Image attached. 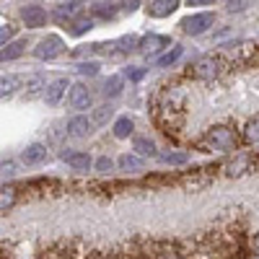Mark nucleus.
<instances>
[{"label": "nucleus", "instance_id": "35", "mask_svg": "<svg viewBox=\"0 0 259 259\" xmlns=\"http://www.w3.org/2000/svg\"><path fill=\"white\" fill-rule=\"evenodd\" d=\"M124 75H127L130 80H140V78L145 75V70H140V68H133V70H127Z\"/></svg>", "mask_w": 259, "mask_h": 259}, {"label": "nucleus", "instance_id": "5", "mask_svg": "<svg viewBox=\"0 0 259 259\" xmlns=\"http://www.w3.org/2000/svg\"><path fill=\"white\" fill-rule=\"evenodd\" d=\"M68 104L73 106V109H89V106H91V91L85 89L83 83L70 85V91H68Z\"/></svg>", "mask_w": 259, "mask_h": 259}, {"label": "nucleus", "instance_id": "22", "mask_svg": "<svg viewBox=\"0 0 259 259\" xmlns=\"http://www.w3.org/2000/svg\"><path fill=\"white\" fill-rule=\"evenodd\" d=\"M16 89H18V78L16 75H0V99L11 96Z\"/></svg>", "mask_w": 259, "mask_h": 259}, {"label": "nucleus", "instance_id": "38", "mask_svg": "<svg viewBox=\"0 0 259 259\" xmlns=\"http://www.w3.org/2000/svg\"><path fill=\"white\" fill-rule=\"evenodd\" d=\"M189 6H212L210 0H189Z\"/></svg>", "mask_w": 259, "mask_h": 259}, {"label": "nucleus", "instance_id": "32", "mask_svg": "<svg viewBox=\"0 0 259 259\" xmlns=\"http://www.w3.org/2000/svg\"><path fill=\"white\" fill-rule=\"evenodd\" d=\"M117 45H122V52H127V50H133V47H138L140 45V39L138 36H124V39H119Z\"/></svg>", "mask_w": 259, "mask_h": 259}, {"label": "nucleus", "instance_id": "2", "mask_svg": "<svg viewBox=\"0 0 259 259\" xmlns=\"http://www.w3.org/2000/svg\"><path fill=\"white\" fill-rule=\"evenodd\" d=\"M207 143L218 150H233L236 148V133L231 127H212L207 133Z\"/></svg>", "mask_w": 259, "mask_h": 259}, {"label": "nucleus", "instance_id": "34", "mask_svg": "<svg viewBox=\"0 0 259 259\" xmlns=\"http://www.w3.org/2000/svg\"><path fill=\"white\" fill-rule=\"evenodd\" d=\"M96 168L106 174V171H112V168H114V161H112V158H106V156H101V158L96 161Z\"/></svg>", "mask_w": 259, "mask_h": 259}, {"label": "nucleus", "instance_id": "28", "mask_svg": "<svg viewBox=\"0 0 259 259\" xmlns=\"http://www.w3.org/2000/svg\"><path fill=\"white\" fill-rule=\"evenodd\" d=\"M161 156V161L163 163H174V166H179V163H187V153H174V150H163V153H158Z\"/></svg>", "mask_w": 259, "mask_h": 259}, {"label": "nucleus", "instance_id": "31", "mask_svg": "<svg viewBox=\"0 0 259 259\" xmlns=\"http://www.w3.org/2000/svg\"><path fill=\"white\" fill-rule=\"evenodd\" d=\"M78 73L80 75H96L99 73V62H80L78 65Z\"/></svg>", "mask_w": 259, "mask_h": 259}, {"label": "nucleus", "instance_id": "23", "mask_svg": "<svg viewBox=\"0 0 259 259\" xmlns=\"http://www.w3.org/2000/svg\"><path fill=\"white\" fill-rule=\"evenodd\" d=\"M83 11V3H60L57 6V18H73Z\"/></svg>", "mask_w": 259, "mask_h": 259}, {"label": "nucleus", "instance_id": "39", "mask_svg": "<svg viewBox=\"0 0 259 259\" xmlns=\"http://www.w3.org/2000/svg\"><path fill=\"white\" fill-rule=\"evenodd\" d=\"M251 249H254V251L259 254V233H256V236H254V239H251Z\"/></svg>", "mask_w": 259, "mask_h": 259}, {"label": "nucleus", "instance_id": "3", "mask_svg": "<svg viewBox=\"0 0 259 259\" xmlns=\"http://www.w3.org/2000/svg\"><path fill=\"white\" fill-rule=\"evenodd\" d=\"M212 21H215L212 13H194V16H189V18L182 21V29L189 36H197V34H205L212 26Z\"/></svg>", "mask_w": 259, "mask_h": 259}, {"label": "nucleus", "instance_id": "18", "mask_svg": "<svg viewBox=\"0 0 259 259\" xmlns=\"http://www.w3.org/2000/svg\"><path fill=\"white\" fill-rule=\"evenodd\" d=\"M182 52H184V50H182L179 45H174V47H171L166 55H161V57L156 60V65H158V68H168V65H174V62L182 57Z\"/></svg>", "mask_w": 259, "mask_h": 259}, {"label": "nucleus", "instance_id": "17", "mask_svg": "<svg viewBox=\"0 0 259 259\" xmlns=\"http://www.w3.org/2000/svg\"><path fill=\"white\" fill-rule=\"evenodd\" d=\"M133 148L138 150L140 156H156V143L150 138H135L133 140Z\"/></svg>", "mask_w": 259, "mask_h": 259}, {"label": "nucleus", "instance_id": "29", "mask_svg": "<svg viewBox=\"0 0 259 259\" xmlns=\"http://www.w3.org/2000/svg\"><path fill=\"white\" fill-rule=\"evenodd\" d=\"M114 114V109L109 104H104V106H99V109L94 112V124H104V122H109V117Z\"/></svg>", "mask_w": 259, "mask_h": 259}, {"label": "nucleus", "instance_id": "16", "mask_svg": "<svg viewBox=\"0 0 259 259\" xmlns=\"http://www.w3.org/2000/svg\"><path fill=\"white\" fill-rule=\"evenodd\" d=\"M62 158L68 161L75 171H89L91 168V158L85 153H62Z\"/></svg>", "mask_w": 259, "mask_h": 259}, {"label": "nucleus", "instance_id": "10", "mask_svg": "<svg viewBox=\"0 0 259 259\" xmlns=\"http://www.w3.org/2000/svg\"><path fill=\"white\" fill-rule=\"evenodd\" d=\"M177 8H179L177 0H153V3L148 6V13L153 18H163V16H171Z\"/></svg>", "mask_w": 259, "mask_h": 259}, {"label": "nucleus", "instance_id": "19", "mask_svg": "<svg viewBox=\"0 0 259 259\" xmlns=\"http://www.w3.org/2000/svg\"><path fill=\"white\" fill-rule=\"evenodd\" d=\"M117 166H119L122 171H140V168H143V158H138V156H130V153H124V156H119Z\"/></svg>", "mask_w": 259, "mask_h": 259}, {"label": "nucleus", "instance_id": "37", "mask_svg": "<svg viewBox=\"0 0 259 259\" xmlns=\"http://www.w3.org/2000/svg\"><path fill=\"white\" fill-rule=\"evenodd\" d=\"M138 6H140V3H122V11H130V13H133V11H138Z\"/></svg>", "mask_w": 259, "mask_h": 259}, {"label": "nucleus", "instance_id": "36", "mask_svg": "<svg viewBox=\"0 0 259 259\" xmlns=\"http://www.w3.org/2000/svg\"><path fill=\"white\" fill-rule=\"evenodd\" d=\"M246 6H249V3H241V0H239V3H228V11H231V13H233V11H244Z\"/></svg>", "mask_w": 259, "mask_h": 259}, {"label": "nucleus", "instance_id": "30", "mask_svg": "<svg viewBox=\"0 0 259 259\" xmlns=\"http://www.w3.org/2000/svg\"><path fill=\"white\" fill-rule=\"evenodd\" d=\"M244 138H246L249 143H259V117H256V119H251V122L246 124Z\"/></svg>", "mask_w": 259, "mask_h": 259}, {"label": "nucleus", "instance_id": "33", "mask_svg": "<svg viewBox=\"0 0 259 259\" xmlns=\"http://www.w3.org/2000/svg\"><path fill=\"white\" fill-rule=\"evenodd\" d=\"M13 36V26H0V47H6Z\"/></svg>", "mask_w": 259, "mask_h": 259}, {"label": "nucleus", "instance_id": "21", "mask_svg": "<svg viewBox=\"0 0 259 259\" xmlns=\"http://www.w3.org/2000/svg\"><path fill=\"white\" fill-rule=\"evenodd\" d=\"M133 119H130V117H119L117 122H114V138H130V133H133Z\"/></svg>", "mask_w": 259, "mask_h": 259}, {"label": "nucleus", "instance_id": "12", "mask_svg": "<svg viewBox=\"0 0 259 259\" xmlns=\"http://www.w3.org/2000/svg\"><path fill=\"white\" fill-rule=\"evenodd\" d=\"M168 45V39L166 36H158V34H150V36H143L140 39V52H145V55H153V52H158L161 47H166Z\"/></svg>", "mask_w": 259, "mask_h": 259}, {"label": "nucleus", "instance_id": "9", "mask_svg": "<svg viewBox=\"0 0 259 259\" xmlns=\"http://www.w3.org/2000/svg\"><path fill=\"white\" fill-rule=\"evenodd\" d=\"M70 89V83H68V78H57V80H52L50 85H47V91H45V99H47V104L50 106H55L60 99H62V94Z\"/></svg>", "mask_w": 259, "mask_h": 259}, {"label": "nucleus", "instance_id": "25", "mask_svg": "<svg viewBox=\"0 0 259 259\" xmlns=\"http://www.w3.org/2000/svg\"><path fill=\"white\" fill-rule=\"evenodd\" d=\"M200 171L202 168H197L194 174H187L182 182H184V187H189V189H200V187H205L207 182H210V177H200Z\"/></svg>", "mask_w": 259, "mask_h": 259}, {"label": "nucleus", "instance_id": "15", "mask_svg": "<svg viewBox=\"0 0 259 259\" xmlns=\"http://www.w3.org/2000/svg\"><path fill=\"white\" fill-rule=\"evenodd\" d=\"M18 200V189L16 187H0V212H6L16 205Z\"/></svg>", "mask_w": 259, "mask_h": 259}, {"label": "nucleus", "instance_id": "11", "mask_svg": "<svg viewBox=\"0 0 259 259\" xmlns=\"http://www.w3.org/2000/svg\"><path fill=\"white\" fill-rule=\"evenodd\" d=\"M45 158H47V148H45V145H39V143L29 145V148L24 150V156H21V161H24L26 166H39Z\"/></svg>", "mask_w": 259, "mask_h": 259}, {"label": "nucleus", "instance_id": "13", "mask_svg": "<svg viewBox=\"0 0 259 259\" xmlns=\"http://www.w3.org/2000/svg\"><path fill=\"white\" fill-rule=\"evenodd\" d=\"M251 168V156H236L228 166H226V174L228 177H241V174H246V171Z\"/></svg>", "mask_w": 259, "mask_h": 259}, {"label": "nucleus", "instance_id": "1", "mask_svg": "<svg viewBox=\"0 0 259 259\" xmlns=\"http://www.w3.org/2000/svg\"><path fill=\"white\" fill-rule=\"evenodd\" d=\"M223 70V60L218 55H205L200 57L197 62L192 65V75L194 78H200V80H212V78H218Z\"/></svg>", "mask_w": 259, "mask_h": 259}, {"label": "nucleus", "instance_id": "24", "mask_svg": "<svg viewBox=\"0 0 259 259\" xmlns=\"http://www.w3.org/2000/svg\"><path fill=\"white\" fill-rule=\"evenodd\" d=\"M94 26V18L91 16H80V18H75L73 21V26H70V34H75V36H80V34H85Z\"/></svg>", "mask_w": 259, "mask_h": 259}, {"label": "nucleus", "instance_id": "8", "mask_svg": "<svg viewBox=\"0 0 259 259\" xmlns=\"http://www.w3.org/2000/svg\"><path fill=\"white\" fill-rule=\"evenodd\" d=\"M148 256L150 259H184V254L174 244H150L148 246Z\"/></svg>", "mask_w": 259, "mask_h": 259}, {"label": "nucleus", "instance_id": "27", "mask_svg": "<svg viewBox=\"0 0 259 259\" xmlns=\"http://www.w3.org/2000/svg\"><path fill=\"white\" fill-rule=\"evenodd\" d=\"M91 13L99 16V18H106V21H109V18L117 13V8H114V3H96V6L91 8Z\"/></svg>", "mask_w": 259, "mask_h": 259}, {"label": "nucleus", "instance_id": "4", "mask_svg": "<svg viewBox=\"0 0 259 259\" xmlns=\"http://www.w3.org/2000/svg\"><path fill=\"white\" fill-rule=\"evenodd\" d=\"M62 52H65V41L57 34H50L47 39H41L39 45H36V50H34V55L39 60H52V57H57Z\"/></svg>", "mask_w": 259, "mask_h": 259}, {"label": "nucleus", "instance_id": "6", "mask_svg": "<svg viewBox=\"0 0 259 259\" xmlns=\"http://www.w3.org/2000/svg\"><path fill=\"white\" fill-rule=\"evenodd\" d=\"M94 127H96L94 119L78 114V117H73V119L68 122V135H70V138H89V135L94 133Z\"/></svg>", "mask_w": 259, "mask_h": 259}, {"label": "nucleus", "instance_id": "26", "mask_svg": "<svg viewBox=\"0 0 259 259\" xmlns=\"http://www.w3.org/2000/svg\"><path fill=\"white\" fill-rule=\"evenodd\" d=\"M122 83H124L122 75H112L109 80L104 83V94H106V96H112V99L119 96V94H122Z\"/></svg>", "mask_w": 259, "mask_h": 259}, {"label": "nucleus", "instance_id": "20", "mask_svg": "<svg viewBox=\"0 0 259 259\" xmlns=\"http://www.w3.org/2000/svg\"><path fill=\"white\" fill-rule=\"evenodd\" d=\"M41 89H47V80H45V75H41V73H34V75L26 78V94L29 96L31 94H39Z\"/></svg>", "mask_w": 259, "mask_h": 259}, {"label": "nucleus", "instance_id": "7", "mask_svg": "<svg viewBox=\"0 0 259 259\" xmlns=\"http://www.w3.org/2000/svg\"><path fill=\"white\" fill-rule=\"evenodd\" d=\"M21 18H24V24L29 29H39L47 24V11L41 6H26L24 11H21Z\"/></svg>", "mask_w": 259, "mask_h": 259}, {"label": "nucleus", "instance_id": "14", "mask_svg": "<svg viewBox=\"0 0 259 259\" xmlns=\"http://www.w3.org/2000/svg\"><path fill=\"white\" fill-rule=\"evenodd\" d=\"M26 50V39H18V41H11V45H6L3 50H0V62H8V60H16L21 57Z\"/></svg>", "mask_w": 259, "mask_h": 259}]
</instances>
